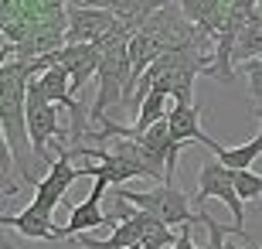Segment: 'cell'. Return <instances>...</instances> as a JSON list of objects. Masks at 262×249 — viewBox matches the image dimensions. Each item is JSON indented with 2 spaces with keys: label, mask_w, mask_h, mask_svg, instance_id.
Listing matches in <instances>:
<instances>
[{
  "label": "cell",
  "mask_w": 262,
  "mask_h": 249,
  "mask_svg": "<svg viewBox=\"0 0 262 249\" xmlns=\"http://www.w3.org/2000/svg\"><path fill=\"white\" fill-rule=\"evenodd\" d=\"M208 198H222L232 212V225L238 229V236H245L242 219H245V201L238 198V188H235V171L225 167L218 157L214 161H204L201 171H198V195H194V208L201 212Z\"/></svg>",
  "instance_id": "7"
},
{
  "label": "cell",
  "mask_w": 262,
  "mask_h": 249,
  "mask_svg": "<svg viewBox=\"0 0 262 249\" xmlns=\"http://www.w3.org/2000/svg\"><path fill=\"white\" fill-rule=\"evenodd\" d=\"M129 31H119V34H109V38L99 41L102 48V65H99V92H96V103L89 106V120L92 123H106L109 116L106 109L113 103L123 106V92H126V82H129Z\"/></svg>",
  "instance_id": "3"
},
{
  "label": "cell",
  "mask_w": 262,
  "mask_h": 249,
  "mask_svg": "<svg viewBox=\"0 0 262 249\" xmlns=\"http://www.w3.org/2000/svg\"><path fill=\"white\" fill-rule=\"evenodd\" d=\"M255 157H262V123H259V130H255V137L249 140V144L225 147V150L218 154V161H222L225 167H232V171H252Z\"/></svg>",
  "instance_id": "14"
},
{
  "label": "cell",
  "mask_w": 262,
  "mask_h": 249,
  "mask_svg": "<svg viewBox=\"0 0 262 249\" xmlns=\"http://www.w3.org/2000/svg\"><path fill=\"white\" fill-rule=\"evenodd\" d=\"M235 188H238V198L245 205L262 198V174H252V171H235Z\"/></svg>",
  "instance_id": "15"
},
{
  "label": "cell",
  "mask_w": 262,
  "mask_h": 249,
  "mask_svg": "<svg viewBox=\"0 0 262 249\" xmlns=\"http://www.w3.org/2000/svg\"><path fill=\"white\" fill-rule=\"evenodd\" d=\"M201 106L198 103H191V106H170V113H167V123H170V137H174L177 144H201V147H208V150L214 154V157H218V154L225 150L222 144H218V140H214V137H208L201 130Z\"/></svg>",
  "instance_id": "10"
},
{
  "label": "cell",
  "mask_w": 262,
  "mask_h": 249,
  "mask_svg": "<svg viewBox=\"0 0 262 249\" xmlns=\"http://www.w3.org/2000/svg\"><path fill=\"white\" fill-rule=\"evenodd\" d=\"M34 72L31 62H0V147L10 154L14 174L31 191L41 181V167L34 161V147H31V130H28V86Z\"/></svg>",
  "instance_id": "1"
},
{
  "label": "cell",
  "mask_w": 262,
  "mask_h": 249,
  "mask_svg": "<svg viewBox=\"0 0 262 249\" xmlns=\"http://www.w3.org/2000/svg\"><path fill=\"white\" fill-rule=\"evenodd\" d=\"M119 198H126L133 208L140 212H150V215H157L160 222H167L170 229L174 225H194V222H201V212L191 208V201H187V195L177 188L174 181H164V184H154L150 191H133V188H116Z\"/></svg>",
  "instance_id": "6"
},
{
  "label": "cell",
  "mask_w": 262,
  "mask_h": 249,
  "mask_svg": "<svg viewBox=\"0 0 262 249\" xmlns=\"http://www.w3.org/2000/svg\"><path fill=\"white\" fill-rule=\"evenodd\" d=\"M106 188H109V181L96 178V184H92L89 198L78 201V205H72V215H68V222L58 229L61 239H75V236H82V232H92V229H99V225H109V222H106V212H102Z\"/></svg>",
  "instance_id": "9"
},
{
  "label": "cell",
  "mask_w": 262,
  "mask_h": 249,
  "mask_svg": "<svg viewBox=\"0 0 262 249\" xmlns=\"http://www.w3.org/2000/svg\"><path fill=\"white\" fill-rule=\"evenodd\" d=\"M252 113H255V120H259V123H262V106H255Z\"/></svg>",
  "instance_id": "18"
},
{
  "label": "cell",
  "mask_w": 262,
  "mask_h": 249,
  "mask_svg": "<svg viewBox=\"0 0 262 249\" xmlns=\"http://www.w3.org/2000/svg\"><path fill=\"white\" fill-rule=\"evenodd\" d=\"M126 31L119 24V17L106 7H92V4H82V0H72L68 4V34L65 45H99L109 34H119ZM133 34V31H129Z\"/></svg>",
  "instance_id": "8"
},
{
  "label": "cell",
  "mask_w": 262,
  "mask_h": 249,
  "mask_svg": "<svg viewBox=\"0 0 262 249\" xmlns=\"http://www.w3.org/2000/svg\"><path fill=\"white\" fill-rule=\"evenodd\" d=\"M68 4L72 0H0V34L4 45H24L45 24L68 21Z\"/></svg>",
  "instance_id": "4"
},
{
  "label": "cell",
  "mask_w": 262,
  "mask_h": 249,
  "mask_svg": "<svg viewBox=\"0 0 262 249\" xmlns=\"http://www.w3.org/2000/svg\"><path fill=\"white\" fill-rule=\"evenodd\" d=\"M177 4L187 14V21H194L211 41L218 38V31L228 24V14H232V0H177Z\"/></svg>",
  "instance_id": "12"
},
{
  "label": "cell",
  "mask_w": 262,
  "mask_h": 249,
  "mask_svg": "<svg viewBox=\"0 0 262 249\" xmlns=\"http://www.w3.org/2000/svg\"><path fill=\"white\" fill-rule=\"evenodd\" d=\"M82 4H99V0H82Z\"/></svg>",
  "instance_id": "19"
},
{
  "label": "cell",
  "mask_w": 262,
  "mask_h": 249,
  "mask_svg": "<svg viewBox=\"0 0 262 249\" xmlns=\"http://www.w3.org/2000/svg\"><path fill=\"white\" fill-rule=\"evenodd\" d=\"M252 58H262V10H255L235 38V62H252Z\"/></svg>",
  "instance_id": "13"
},
{
  "label": "cell",
  "mask_w": 262,
  "mask_h": 249,
  "mask_svg": "<svg viewBox=\"0 0 262 249\" xmlns=\"http://www.w3.org/2000/svg\"><path fill=\"white\" fill-rule=\"evenodd\" d=\"M133 249H143V246H133Z\"/></svg>",
  "instance_id": "20"
},
{
  "label": "cell",
  "mask_w": 262,
  "mask_h": 249,
  "mask_svg": "<svg viewBox=\"0 0 262 249\" xmlns=\"http://www.w3.org/2000/svg\"><path fill=\"white\" fill-rule=\"evenodd\" d=\"M170 249H198V246H194V239H191V225H184V229L177 232V242H174Z\"/></svg>",
  "instance_id": "17"
},
{
  "label": "cell",
  "mask_w": 262,
  "mask_h": 249,
  "mask_svg": "<svg viewBox=\"0 0 262 249\" xmlns=\"http://www.w3.org/2000/svg\"><path fill=\"white\" fill-rule=\"evenodd\" d=\"M78 150L75 147H61L58 161L51 164V171H45V178L34 188V198L24 205L20 212H4L0 215V225L4 229H14L24 239H41V242H55L61 239V225H55V208L58 201L65 198V191L82 178V167H75Z\"/></svg>",
  "instance_id": "2"
},
{
  "label": "cell",
  "mask_w": 262,
  "mask_h": 249,
  "mask_svg": "<svg viewBox=\"0 0 262 249\" xmlns=\"http://www.w3.org/2000/svg\"><path fill=\"white\" fill-rule=\"evenodd\" d=\"M170 4H177V0H99V4H92V7L113 10V14L119 17V24L136 34V31L146 28V21L154 17L157 10L170 7Z\"/></svg>",
  "instance_id": "11"
},
{
  "label": "cell",
  "mask_w": 262,
  "mask_h": 249,
  "mask_svg": "<svg viewBox=\"0 0 262 249\" xmlns=\"http://www.w3.org/2000/svg\"><path fill=\"white\" fill-rule=\"evenodd\" d=\"M259 249H262V246H259Z\"/></svg>",
  "instance_id": "22"
},
{
  "label": "cell",
  "mask_w": 262,
  "mask_h": 249,
  "mask_svg": "<svg viewBox=\"0 0 262 249\" xmlns=\"http://www.w3.org/2000/svg\"><path fill=\"white\" fill-rule=\"evenodd\" d=\"M259 10H262V0H259Z\"/></svg>",
  "instance_id": "21"
},
{
  "label": "cell",
  "mask_w": 262,
  "mask_h": 249,
  "mask_svg": "<svg viewBox=\"0 0 262 249\" xmlns=\"http://www.w3.org/2000/svg\"><path fill=\"white\" fill-rule=\"evenodd\" d=\"M28 130H31V147H34V161H38V167L51 171L55 161H51V154H48V140H58L61 144V140H72V133L61 126L58 106L45 96L38 75L31 79V86H28Z\"/></svg>",
  "instance_id": "5"
},
{
  "label": "cell",
  "mask_w": 262,
  "mask_h": 249,
  "mask_svg": "<svg viewBox=\"0 0 262 249\" xmlns=\"http://www.w3.org/2000/svg\"><path fill=\"white\" fill-rule=\"evenodd\" d=\"M245 82H249V92H252L255 106H262V58H252V62H242Z\"/></svg>",
  "instance_id": "16"
}]
</instances>
